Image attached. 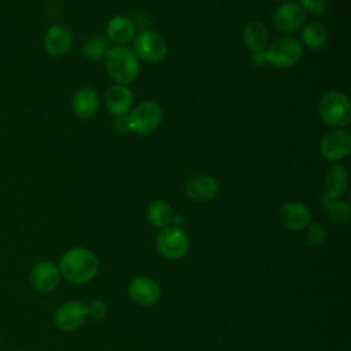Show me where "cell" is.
<instances>
[{"label":"cell","instance_id":"obj_1","mask_svg":"<svg viewBox=\"0 0 351 351\" xmlns=\"http://www.w3.org/2000/svg\"><path fill=\"white\" fill-rule=\"evenodd\" d=\"M60 277L66 281L81 285L92 281L99 270L96 255L84 247H74L67 250L59 259Z\"/></svg>","mask_w":351,"mask_h":351},{"label":"cell","instance_id":"obj_15","mask_svg":"<svg viewBox=\"0 0 351 351\" xmlns=\"http://www.w3.org/2000/svg\"><path fill=\"white\" fill-rule=\"evenodd\" d=\"M280 219L284 228L289 230H302L310 225L311 214L307 206L300 202H289L280 210Z\"/></svg>","mask_w":351,"mask_h":351},{"label":"cell","instance_id":"obj_26","mask_svg":"<svg viewBox=\"0 0 351 351\" xmlns=\"http://www.w3.org/2000/svg\"><path fill=\"white\" fill-rule=\"evenodd\" d=\"M303 11H308L317 15H324L329 11L330 8V1L329 0H296Z\"/></svg>","mask_w":351,"mask_h":351},{"label":"cell","instance_id":"obj_4","mask_svg":"<svg viewBox=\"0 0 351 351\" xmlns=\"http://www.w3.org/2000/svg\"><path fill=\"white\" fill-rule=\"evenodd\" d=\"M322 121L330 126L344 128L351 122V104L348 97L337 90H330L322 96L318 104Z\"/></svg>","mask_w":351,"mask_h":351},{"label":"cell","instance_id":"obj_23","mask_svg":"<svg viewBox=\"0 0 351 351\" xmlns=\"http://www.w3.org/2000/svg\"><path fill=\"white\" fill-rule=\"evenodd\" d=\"M328 40L326 27L319 22H310L302 27V41L311 49H319Z\"/></svg>","mask_w":351,"mask_h":351},{"label":"cell","instance_id":"obj_5","mask_svg":"<svg viewBox=\"0 0 351 351\" xmlns=\"http://www.w3.org/2000/svg\"><path fill=\"white\" fill-rule=\"evenodd\" d=\"M266 63L277 69L295 66L302 58V45L296 38L280 37L265 49Z\"/></svg>","mask_w":351,"mask_h":351},{"label":"cell","instance_id":"obj_27","mask_svg":"<svg viewBox=\"0 0 351 351\" xmlns=\"http://www.w3.org/2000/svg\"><path fill=\"white\" fill-rule=\"evenodd\" d=\"M86 313L93 318V319H101L104 318V315L107 314V306L103 300L95 299L92 300L88 307H86Z\"/></svg>","mask_w":351,"mask_h":351},{"label":"cell","instance_id":"obj_19","mask_svg":"<svg viewBox=\"0 0 351 351\" xmlns=\"http://www.w3.org/2000/svg\"><path fill=\"white\" fill-rule=\"evenodd\" d=\"M136 25L134 22L123 15L114 16L107 25V37L117 45H125L134 38Z\"/></svg>","mask_w":351,"mask_h":351},{"label":"cell","instance_id":"obj_28","mask_svg":"<svg viewBox=\"0 0 351 351\" xmlns=\"http://www.w3.org/2000/svg\"><path fill=\"white\" fill-rule=\"evenodd\" d=\"M115 128H117V130L121 132V133H125L126 130H129V129H128V122H126V117H125V115L118 117V119L115 121Z\"/></svg>","mask_w":351,"mask_h":351},{"label":"cell","instance_id":"obj_22","mask_svg":"<svg viewBox=\"0 0 351 351\" xmlns=\"http://www.w3.org/2000/svg\"><path fill=\"white\" fill-rule=\"evenodd\" d=\"M173 208L170 204L165 200H154L149 203L147 207V219L151 225L156 228H166L170 226L171 219H173Z\"/></svg>","mask_w":351,"mask_h":351},{"label":"cell","instance_id":"obj_29","mask_svg":"<svg viewBox=\"0 0 351 351\" xmlns=\"http://www.w3.org/2000/svg\"><path fill=\"white\" fill-rule=\"evenodd\" d=\"M252 59H254V63H256V64H259V66H262V64H266V58H265V51H262V52H256V53H254V56H252Z\"/></svg>","mask_w":351,"mask_h":351},{"label":"cell","instance_id":"obj_18","mask_svg":"<svg viewBox=\"0 0 351 351\" xmlns=\"http://www.w3.org/2000/svg\"><path fill=\"white\" fill-rule=\"evenodd\" d=\"M348 189V171L341 165L328 169L324 178V193L330 197H341Z\"/></svg>","mask_w":351,"mask_h":351},{"label":"cell","instance_id":"obj_2","mask_svg":"<svg viewBox=\"0 0 351 351\" xmlns=\"http://www.w3.org/2000/svg\"><path fill=\"white\" fill-rule=\"evenodd\" d=\"M104 64L110 78L121 85L133 82L138 74L137 56L133 49L126 45L108 48L104 56Z\"/></svg>","mask_w":351,"mask_h":351},{"label":"cell","instance_id":"obj_10","mask_svg":"<svg viewBox=\"0 0 351 351\" xmlns=\"http://www.w3.org/2000/svg\"><path fill=\"white\" fill-rule=\"evenodd\" d=\"M29 281L30 285L41 293L56 289L60 282V271L58 265L51 261H41L36 263L30 270Z\"/></svg>","mask_w":351,"mask_h":351},{"label":"cell","instance_id":"obj_14","mask_svg":"<svg viewBox=\"0 0 351 351\" xmlns=\"http://www.w3.org/2000/svg\"><path fill=\"white\" fill-rule=\"evenodd\" d=\"M128 295L140 306H151L159 300L160 288L152 278L136 277L129 282Z\"/></svg>","mask_w":351,"mask_h":351},{"label":"cell","instance_id":"obj_17","mask_svg":"<svg viewBox=\"0 0 351 351\" xmlns=\"http://www.w3.org/2000/svg\"><path fill=\"white\" fill-rule=\"evenodd\" d=\"M71 110L75 117L81 119H89L95 117L99 110V99L95 90L89 88H81L75 90L71 99Z\"/></svg>","mask_w":351,"mask_h":351},{"label":"cell","instance_id":"obj_6","mask_svg":"<svg viewBox=\"0 0 351 351\" xmlns=\"http://www.w3.org/2000/svg\"><path fill=\"white\" fill-rule=\"evenodd\" d=\"M133 52L147 63H158L167 53L166 40L154 30H143L133 38Z\"/></svg>","mask_w":351,"mask_h":351},{"label":"cell","instance_id":"obj_12","mask_svg":"<svg viewBox=\"0 0 351 351\" xmlns=\"http://www.w3.org/2000/svg\"><path fill=\"white\" fill-rule=\"evenodd\" d=\"M73 45L71 30L62 23L51 25L44 36V48L52 56H62L70 51Z\"/></svg>","mask_w":351,"mask_h":351},{"label":"cell","instance_id":"obj_20","mask_svg":"<svg viewBox=\"0 0 351 351\" xmlns=\"http://www.w3.org/2000/svg\"><path fill=\"white\" fill-rule=\"evenodd\" d=\"M241 40L247 47V49H250L252 53H256L266 49L267 41H269V33L263 23L258 21H251L243 27Z\"/></svg>","mask_w":351,"mask_h":351},{"label":"cell","instance_id":"obj_13","mask_svg":"<svg viewBox=\"0 0 351 351\" xmlns=\"http://www.w3.org/2000/svg\"><path fill=\"white\" fill-rule=\"evenodd\" d=\"M186 197L195 202L213 200L218 193V182L215 178L204 174L189 177L184 184Z\"/></svg>","mask_w":351,"mask_h":351},{"label":"cell","instance_id":"obj_3","mask_svg":"<svg viewBox=\"0 0 351 351\" xmlns=\"http://www.w3.org/2000/svg\"><path fill=\"white\" fill-rule=\"evenodd\" d=\"M163 118L162 108L154 100H144L126 115L128 129L136 134L147 136L158 129Z\"/></svg>","mask_w":351,"mask_h":351},{"label":"cell","instance_id":"obj_7","mask_svg":"<svg viewBox=\"0 0 351 351\" xmlns=\"http://www.w3.org/2000/svg\"><path fill=\"white\" fill-rule=\"evenodd\" d=\"M156 247L162 256L167 259H178L186 254L189 239L181 228L166 226L156 236Z\"/></svg>","mask_w":351,"mask_h":351},{"label":"cell","instance_id":"obj_25","mask_svg":"<svg viewBox=\"0 0 351 351\" xmlns=\"http://www.w3.org/2000/svg\"><path fill=\"white\" fill-rule=\"evenodd\" d=\"M326 239L325 228L321 223H311L306 230V241L313 247H319Z\"/></svg>","mask_w":351,"mask_h":351},{"label":"cell","instance_id":"obj_24","mask_svg":"<svg viewBox=\"0 0 351 351\" xmlns=\"http://www.w3.org/2000/svg\"><path fill=\"white\" fill-rule=\"evenodd\" d=\"M107 51H108V44L103 37H92L84 44V48H82L84 56L92 62L104 59Z\"/></svg>","mask_w":351,"mask_h":351},{"label":"cell","instance_id":"obj_8","mask_svg":"<svg viewBox=\"0 0 351 351\" xmlns=\"http://www.w3.org/2000/svg\"><path fill=\"white\" fill-rule=\"evenodd\" d=\"M319 151L321 155L330 162L347 158L351 152V134L341 128L326 132L321 138Z\"/></svg>","mask_w":351,"mask_h":351},{"label":"cell","instance_id":"obj_21","mask_svg":"<svg viewBox=\"0 0 351 351\" xmlns=\"http://www.w3.org/2000/svg\"><path fill=\"white\" fill-rule=\"evenodd\" d=\"M321 204L328 215L333 222L343 223L347 222L351 217V207L348 202L343 200L341 197H330L325 193L321 196Z\"/></svg>","mask_w":351,"mask_h":351},{"label":"cell","instance_id":"obj_11","mask_svg":"<svg viewBox=\"0 0 351 351\" xmlns=\"http://www.w3.org/2000/svg\"><path fill=\"white\" fill-rule=\"evenodd\" d=\"M274 25L282 33H295L300 30L306 22V12L296 3H282L274 12Z\"/></svg>","mask_w":351,"mask_h":351},{"label":"cell","instance_id":"obj_16","mask_svg":"<svg viewBox=\"0 0 351 351\" xmlns=\"http://www.w3.org/2000/svg\"><path fill=\"white\" fill-rule=\"evenodd\" d=\"M104 103L110 114L115 117H122L130 111L132 103H133V95L129 88H126L125 85L117 84L107 89L104 96Z\"/></svg>","mask_w":351,"mask_h":351},{"label":"cell","instance_id":"obj_30","mask_svg":"<svg viewBox=\"0 0 351 351\" xmlns=\"http://www.w3.org/2000/svg\"><path fill=\"white\" fill-rule=\"evenodd\" d=\"M280 1H282V3H289L291 0H280Z\"/></svg>","mask_w":351,"mask_h":351},{"label":"cell","instance_id":"obj_9","mask_svg":"<svg viewBox=\"0 0 351 351\" xmlns=\"http://www.w3.org/2000/svg\"><path fill=\"white\" fill-rule=\"evenodd\" d=\"M86 315V306L77 300H69L56 308L53 314V322L58 329L63 332H73L85 322Z\"/></svg>","mask_w":351,"mask_h":351}]
</instances>
